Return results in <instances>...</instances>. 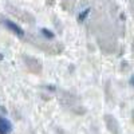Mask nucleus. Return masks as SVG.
<instances>
[{"label":"nucleus","instance_id":"nucleus-1","mask_svg":"<svg viewBox=\"0 0 134 134\" xmlns=\"http://www.w3.org/2000/svg\"><path fill=\"white\" fill-rule=\"evenodd\" d=\"M0 21H2V23L4 24V27H5L7 30H9L11 32H14L16 36H19V38L24 36V31H23V28H21L19 24H16L15 21L9 20V19H5V18H0Z\"/></svg>","mask_w":134,"mask_h":134},{"label":"nucleus","instance_id":"nucleus-2","mask_svg":"<svg viewBox=\"0 0 134 134\" xmlns=\"http://www.w3.org/2000/svg\"><path fill=\"white\" fill-rule=\"evenodd\" d=\"M12 130V124L5 117L0 115V134H9Z\"/></svg>","mask_w":134,"mask_h":134},{"label":"nucleus","instance_id":"nucleus-3","mask_svg":"<svg viewBox=\"0 0 134 134\" xmlns=\"http://www.w3.org/2000/svg\"><path fill=\"white\" fill-rule=\"evenodd\" d=\"M40 32H42V35H44L47 39H52V38H54V34H52L50 30H47V28H42Z\"/></svg>","mask_w":134,"mask_h":134},{"label":"nucleus","instance_id":"nucleus-4","mask_svg":"<svg viewBox=\"0 0 134 134\" xmlns=\"http://www.w3.org/2000/svg\"><path fill=\"white\" fill-rule=\"evenodd\" d=\"M88 12H90V9H88V8H87V9H85L83 12H81V14H79V20H81V21H83V20L86 19V16L88 15Z\"/></svg>","mask_w":134,"mask_h":134}]
</instances>
